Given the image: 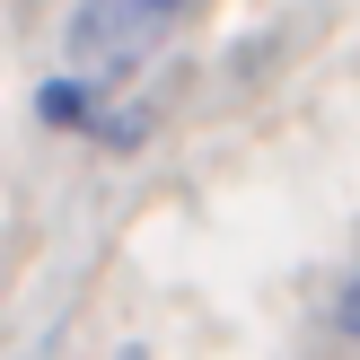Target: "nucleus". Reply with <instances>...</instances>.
<instances>
[{
  "label": "nucleus",
  "mask_w": 360,
  "mask_h": 360,
  "mask_svg": "<svg viewBox=\"0 0 360 360\" xmlns=\"http://www.w3.org/2000/svg\"><path fill=\"white\" fill-rule=\"evenodd\" d=\"M185 9L193 0H79V18H70V79H115V70H132Z\"/></svg>",
  "instance_id": "nucleus-1"
},
{
  "label": "nucleus",
  "mask_w": 360,
  "mask_h": 360,
  "mask_svg": "<svg viewBox=\"0 0 360 360\" xmlns=\"http://www.w3.org/2000/svg\"><path fill=\"white\" fill-rule=\"evenodd\" d=\"M35 115H44V123H88V132H97V115H88V79H53V88H35Z\"/></svg>",
  "instance_id": "nucleus-2"
},
{
  "label": "nucleus",
  "mask_w": 360,
  "mask_h": 360,
  "mask_svg": "<svg viewBox=\"0 0 360 360\" xmlns=\"http://www.w3.org/2000/svg\"><path fill=\"white\" fill-rule=\"evenodd\" d=\"M343 334H352V343H360V281H352V290H343Z\"/></svg>",
  "instance_id": "nucleus-3"
}]
</instances>
